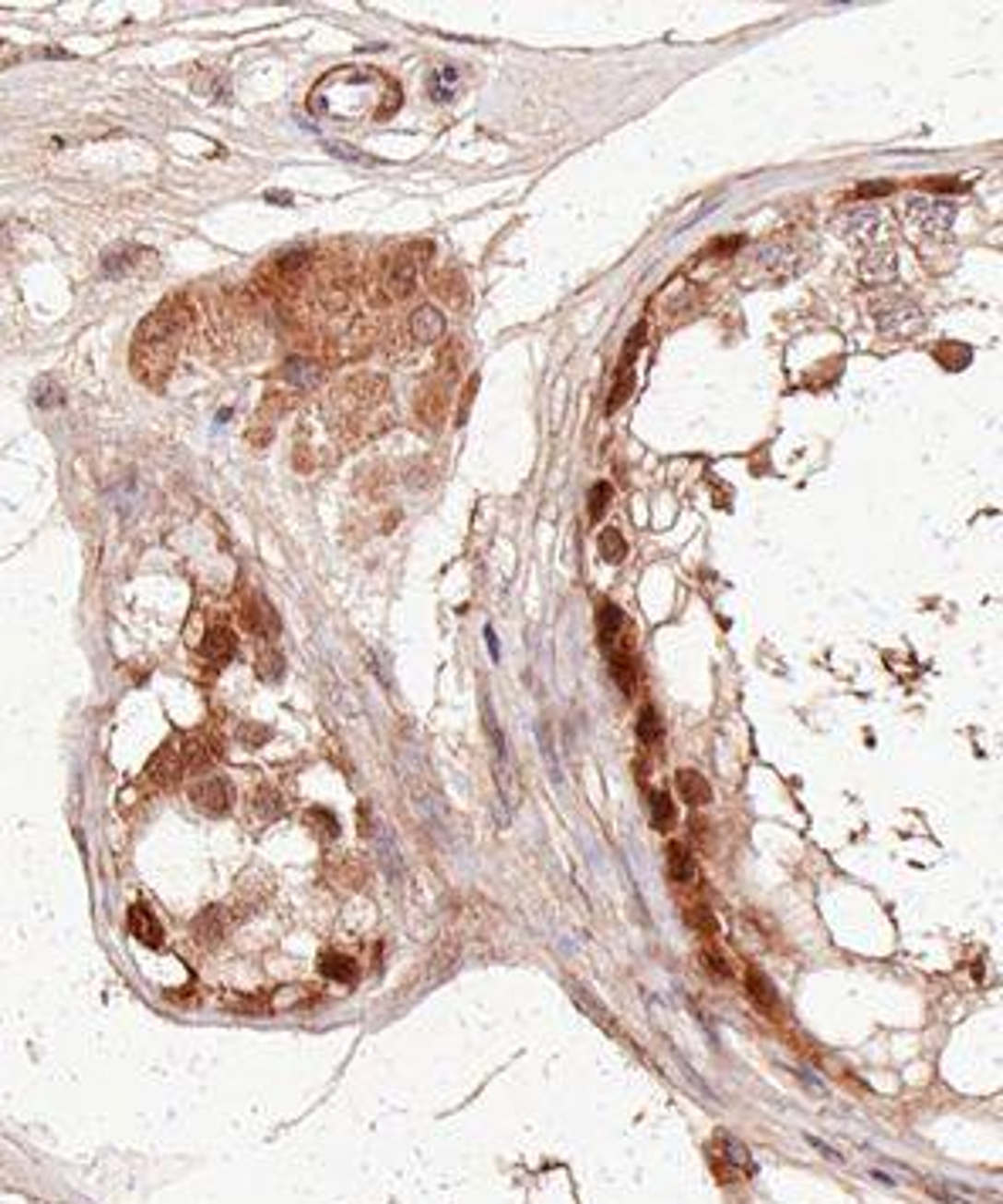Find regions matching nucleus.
Segmentation results:
<instances>
[{"mask_svg": "<svg viewBox=\"0 0 1003 1204\" xmlns=\"http://www.w3.org/2000/svg\"><path fill=\"white\" fill-rule=\"evenodd\" d=\"M187 329V309H180L177 303L159 305L157 313H149L143 326L136 329L133 340V370L139 374L143 384L159 387L163 377L170 374V364L177 356V346Z\"/></svg>", "mask_w": 1003, "mask_h": 1204, "instance_id": "1", "label": "nucleus"}, {"mask_svg": "<svg viewBox=\"0 0 1003 1204\" xmlns=\"http://www.w3.org/2000/svg\"><path fill=\"white\" fill-rule=\"evenodd\" d=\"M831 228H834L837 238L855 241V244H867V241H875L885 231V214L878 208H871V204H857V208L841 210L831 221Z\"/></svg>", "mask_w": 1003, "mask_h": 1204, "instance_id": "2", "label": "nucleus"}, {"mask_svg": "<svg viewBox=\"0 0 1003 1204\" xmlns=\"http://www.w3.org/2000/svg\"><path fill=\"white\" fill-rule=\"evenodd\" d=\"M481 709H485V730H489L491 750H495V781H499L502 797L515 805L519 801V777H515L513 757H509V746H505V733H499V722H495V712H491V702L481 699Z\"/></svg>", "mask_w": 1003, "mask_h": 1204, "instance_id": "3", "label": "nucleus"}, {"mask_svg": "<svg viewBox=\"0 0 1003 1204\" xmlns=\"http://www.w3.org/2000/svg\"><path fill=\"white\" fill-rule=\"evenodd\" d=\"M905 218L915 224L926 234H942V231L952 228L956 221V204L950 200H936V197H912L905 204Z\"/></svg>", "mask_w": 1003, "mask_h": 1204, "instance_id": "4", "label": "nucleus"}, {"mask_svg": "<svg viewBox=\"0 0 1003 1204\" xmlns=\"http://www.w3.org/2000/svg\"><path fill=\"white\" fill-rule=\"evenodd\" d=\"M190 801L204 815H228L230 805H234V787L228 784V777L204 774L190 784Z\"/></svg>", "mask_w": 1003, "mask_h": 1204, "instance_id": "5", "label": "nucleus"}, {"mask_svg": "<svg viewBox=\"0 0 1003 1204\" xmlns=\"http://www.w3.org/2000/svg\"><path fill=\"white\" fill-rule=\"evenodd\" d=\"M715 1174L719 1181H736L739 1174H752V1157L739 1140H732L729 1133L715 1137Z\"/></svg>", "mask_w": 1003, "mask_h": 1204, "instance_id": "6", "label": "nucleus"}, {"mask_svg": "<svg viewBox=\"0 0 1003 1204\" xmlns=\"http://www.w3.org/2000/svg\"><path fill=\"white\" fill-rule=\"evenodd\" d=\"M418 275H420V262H418V255H414V248L400 252L397 258L390 262L387 279H384L390 299H407V295H414V289H418Z\"/></svg>", "mask_w": 1003, "mask_h": 1204, "instance_id": "7", "label": "nucleus"}, {"mask_svg": "<svg viewBox=\"0 0 1003 1204\" xmlns=\"http://www.w3.org/2000/svg\"><path fill=\"white\" fill-rule=\"evenodd\" d=\"M895 275H899V262L889 248H875V252L861 255V262H857V279L865 285H889L895 282Z\"/></svg>", "mask_w": 1003, "mask_h": 1204, "instance_id": "8", "label": "nucleus"}, {"mask_svg": "<svg viewBox=\"0 0 1003 1204\" xmlns=\"http://www.w3.org/2000/svg\"><path fill=\"white\" fill-rule=\"evenodd\" d=\"M183 770H187V764H183L180 744H167L153 754V760H149V767H147V777L157 787H170V784H177Z\"/></svg>", "mask_w": 1003, "mask_h": 1204, "instance_id": "9", "label": "nucleus"}, {"mask_svg": "<svg viewBox=\"0 0 1003 1204\" xmlns=\"http://www.w3.org/2000/svg\"><path fill=\"white\" fill-rule=\"evenodd\" d=\"M230 923H234V916H230L228 906H207V910L194 920V933H197V940L204 943V947H214V943L224 940V933L230 930Z\"/></svg>", "mask_w": 1003, "mask_h": 1204, "instance_id": "10", "label": "nucleus"}, {"mask_svg": "<svg viewBox=\"0 0 1003 1204\" xmlns=\"http://www.w3.org/2000/svg\"><path fill=\"white\" fill-rule=\"evenodd\" d=\"M241 618H244V628L251 635H258V638H275L278 635V614H275L272 604L265 597H251L248 604H244V611H241Z\"/></svg>", "mask_w": 1003, "mask_h": 1204, "instance_id": "11", "label": "nucleus"}, {"mask_svg": "<svg viewBox=\"0 0 1003 1204\" xmlns=\"http://www.w3.org/2000/svg\"><path fill=\"white\" fill-rule=\"evenodd\" d=\"M125 926H129V933L136 936L139 943H147V947H159L163 943V923L153 916V910L149 906H129V912H125Z\"/></svg>", "mask_w": 1003, "mask_h": 1204, "instance_id": "12", "label": "nucleus"}, {"mask_svg": "<svg viewBox=\"0 0 1003 1204\" xmlns=\"http://www.w3.org/2000/svg\"><path fill=\"white\" fill-rule=\"evenodd\" d=\"M878 326H881L885 333L905 336V333H912V329H919L922 326V313L912 303H891L878 313Z\"/></svg>", "mask_w": 1003, "mask_h": 1204, "instance_id": "13", "label": "nucleus"}, {"mask_svg": "<svg viewBox=\"0 0 1003 1204\" xmlns=\"http://www.w3.org/2000/svg\"><path fill=\"white\" fill-rule=\"evenodd\" d=\"M596 631H600V641H604L610 651H624V611L604 601L600 611H596Z\"/></svg>", "mask_w": 1003, "mask_h": 1204, "instance_id": "14", "label": "nucleus"}, {"mask_svg": "<svg viewBox=\"0 0 1003 1204\" xmlns=\"http://www.w3.org/2000/svg\"><path fill=\"white\" fill-rule=\"evenodd\" d=\"M929 1194L946 1204H997V1194H986L970 1187V1184H952V1181H929Z\"/></svg>", "mask_w": 1003, "mask_h": 1204, "instance_id": "15", "label": "nucleus"}, {"mask_svg": "<svg viewBox=\"0 0 1003 1204\" xmlns=\"http://www.w3.org/2000/svg\"><path fill=\"white\" fill-rule=\"evenodd\" d=\"M234 651H238V635L230 628H210L207 635H204V641H200V655L207 662H214V665H224V662H230L234 659Z\"/></svg>", "mask_w": 1003, "mask_h": 1204, "instance_id": "16", "label": "nucleus"}, {"mask_svg": "<svg viewBox=\"0 0 1003 1204\" xmlns=\"http://www.w3.org/2000/svg\"><path fill=\"white\" fill-rule=\"evenodd\" d=\"M410 336L418 343H438L441 336H444V316H441V309L420 305L418 313L410 316Z\"/></svg>", "mask_w": 1003, "mask_h": 1204, "instance_id": "17", "label": "nucleus"}, {"mask_svg": "<svg viewBox=\"0 0 1003 1204\" xmlns=\"http://www.w3.org/2000/svg\"><path fill=\"white\" fill-rule=\"evenodd\" d=\"M282 377L299 390H315L325 380V370L313 360H302V356H292L289 364L282 367Z\"/></svg>", "mask_w": 1003, "mask_h": 1204, "instance_id": "18", "label": "nucleus"}, {"mask_svg": "<svg viewBox=\"0 0 1003 1204\" xmlns=\"http://www.w3.org/2000/svg\"><path fill=\"white\" fill-rule=\"evenodd\" d=\"M746 995L756 1001V1007H763V1011H770V1015L780 1011V995H776L773 981H770L763 971H756V967L746 974Z\"/></svg>", "mask_w": 1003, "mask_h": 1204, "instance_id": "19", "label": "nucleus"}, {"mask_svg": "<svg viewBox=\"0 0 1003 1204\" xmlns=\"http://www.w3.org/2000/svg\"><path fill=\"white\" fill-rule=\"evenodd\" d=\"M675 784H678V794L689 801L691 807H702V805H709L712 801V787H709V781L699 774V770H678V777H675Z\"/></svg>", "mask_w": 1003, "mask_h": 1204, "instance_id": "20", "label": "nucleus"}, {"mask_svg": "<svg viewBox=\"0 0 1003 1204\" xmlns=\"http://www.w3.org/2000/svg\"><path fill=\"white\" fill-rule=\"evenodd\" d=\"M319 971H323V977L336 981V984H353L356 981V963L346 953H323Z\"/></svg>", "mask_w": 1003, "mask_h": 1204, "instance_id": "21", "label": "nucleus"}, {"mask_svg": "<svg viewBox=\"0 0 1003 1204\" xmlns=\"http://www.w3.org/2000/svg\"><path fill=\"white\" fill-rule=\"evenodd\" d=\"M668 876L675 882H691L695 879V859H691V852L685 849V845H668Z\"/></svg>", "mask_w": 1003, "mask_h": 1204, "instance_id": "22", "label": "nucleus"}, {"mask_svg": "<svg viewBox=\"0 0 1003 1204\" xmlns=\"http://www.w3.org/2000/svg\"><path fill=\"white\" fill-rule=\"evenodd\" d=\"M648 807H651V825L658 828V831L675 828V805H671V797L665 791H651Z\"/></svg>", "mask_w": 1003, "mask_h": 1204, "instance_id": "23", "label": "nucleus"}, {"mask_svg": "<svg viewBox=\"0 0 1003 1204\" xmlns=\"http://www.w3.org/2000/svg\"><path fill=\"white\" fill-rule=\"evenodd\" d=\"M254 815L262 817V821H275V817H282L285 815L282 794H278V791H272V787H258V791H254Z\"/></svg>", "mask_w": 1003, "mask_h": 1204, "instance_id": "24", "label": "nucleus"}, {"mask_svg": "<svg viewBox=\"0 0 1003 1204\" xmlns=\"http://www.w3.org/2000/svg\"><path fill=\"white\" fill-rule=\"evenodd\" d=\"M610 675H614V682L627 692V696L634 692L638 675H634V659H631L627 651H610Z\"/></svg>", "mask_w": 1003, "mask_h": 1204, "instance_id": "25", "label": "nucleus"}, {"mask_svg": "<svg viewBox=\"0 0 1003 1204\" xmlns=\"http://www.w3.org/2000/svg\"><path fill=\"white\" fill-rule=\"evenodd\" d=\"M661 736H665L661 716L655 712V706H644V709H641V716H638V740H641V744L655 746V744H661Z\"/></svg>", "mask_w": 1003, "mask_h": 1204, "instance_id": "26", "label": "nucleus"}, {"mask_svg": "<svg viewBox=\"0 0 1003 1204\" xmlns=\"http://www.w3.org/2000/svg\"><path fill=\"white\" fill-rule=\"evenodd\" d=\"M305 825L313 828L319 838H325V841L339 835V821H336V815L333 811H325V807H309V811H305Z\"/></svg>", "mask_w": 1003, "mask_h": 1204, "instance_id": "27", "label": "nucleus"}, {"mask_svg": "<svg viewBox=\"0 0 1003 1204\" xmlns=\"http://www.w3.org/2000/svg\"><path fill=\"white\" fill-rule=\"evenodd\" d=\"M133 255H139V252H105V258H102V268H105V275L109 279H125V275L133 272V265H136V258Z\"/></svg>", "mask_w": 1003, "mask_h": 1204, "instance_id": "28", "label": "nucleus"}, {"mask_svg": "<svg viewBox=\"0 0 1003 1204\" xmlns=\"http://www.w3.org/2000/svg\"><path fill=\"white\" fill-rule=\"evenodd\" d=\"M644 333H648V326L644 323H638L631 333H627V343H624V350H620V370H617V374H627V370L634 367V356H638L641 346H644Z\"/></svg>", "mask_w": 1003, "mask_h": 1204, "instance_id": "29", "label": "nucleus"}, {"mask_svg": "<svg viewBox=\"0 0 1003 1204\" xmlns=\"http://www.w3.org/2000/svg\"><path fill=\"white\" fill-rule=\"evenodd\" d=\"M600 556H604L607 564H620V560L627 556L624 536L617 533V530H604V533H600Z\"/></svg>", "mask_w": 1003, "mask_h": 1204, "instance_id": "30", "label": "nucleus"}, {"mask_svg": "<svg viewBox=\"0 0 1003 1204\" xmlns=\"http://www.w3.org/2000/svg\"><path fill=\"white\" fill-rule=\"evenodd\" d=\"M258 675H262L265 682H278L285 675V662L275 649H265L262 655H258Z\"/></svg>", "mask_w": 1003, "mask_h": 1204, "instance_id": "31", "label": "nucleus"}, {"mask_svg": "<svg viewBox=\"0 0 1003 1204\" xmlns=\"http://www.w3.org/2000/svg\"><path fill=\"white\" fill-rule=\"evenodd\" d=\"M434 289H438L441 299H448V303H454V305L465 303V282H461V279H458V275H454V272L438 275V282H434Z\"/></svg>", "mask_w": 1003, "mask_h": 1204, "instance_id": "32", "label": "nucleus"}, {"mask_svg": "<svg viewBox=\"0 0 1003 1204\" xmlns=\"http://www.w3.org/2000/svg\"><path fill=\"white\" fill-rule=\"evenodd\" d=\"M31 398H34V404L41 411H52V408H58L62 404V390H58V384L54 380H38V387L31 390Z\"/></svg>", "mask_w": 1003, "mask_h": 1204, "instance_id": "33", "label": "nucleus"}, {"mask_svg": "<svg viewBox=\"0 0 1003 1204\" xmlns=\"http://www.w3.org/2000/svg\"><path fill=\"white\" fill-rule=\"evenodd\" d=\"M936 356H939V360H942V364H946V367H950V370H962V367H966V364H970V356H973V353H970V350H966V346H960V343H942L939 350H936Z\"/></svg>", "mask_w": 1003, "mask_h": 1204, "instance_id": "34", "label": "nucleus"}, {"mask_svg": "<svg viewBox=\"0 0 1003 1204\" xmlns=\"http://www.w3.org/2000/svg\"><path fill=\"white\" fill-rule=\"evenodd\" d=\"M631 390H634V374H631V370H627V374H617L614 394L607 398V414H614V411L631 398Z\"/></svg>", "mask_w": 1003, "mask_h": 1204, "instance_id": "35", "label": "nucleus"}, {"mask_svg": "<svg viewBox=\"0 0 1003 1204\" xmlns=\"http://www.w3.org/2000/svg\"><path fill=\"white\" fill-rule=\"evenodd\" d=\"M610 499H614V489H610V482H596L594 489H590V519H600V516L607 513Z\"/></svg>", "mask_w": 1003, "mask_h": 1204, "instance_id": "36", "label": "nucleus"}, {"mask_svg": "<svg viewBox=\"0 0 1003 1204\" xmlns=\"http://www.w3.org/2000/svg\"><path fill=\"white\" fill-rule=\"evenodd\" d=\"M454 68H441V72H434L431 75V95L438 99V102H444V99H451V92H454Z\"/></svg>", "mask_w": 1003, "mask_h": 1204, "instance_id": "37", "label": "nucleus"}, {"mask_svg": "<svg viewBox=\"0 0 1003 1204\" xmlns=\"http://www.w3.org/2000/svg\"><path fill=\"white\" fill-rule=\"evenodd\" d=\"M702 963H705V971H709V974L722 977V981H726V977L732 974V971H729V960H726V957H722L719 950H702Z\"/></svg>", "mask_w": 1003, "mask_h": 1204, "instance_id": "38", "label": "nucleus"}, {"mask_svg": "<svg viewBox=\"0 0 1003 1204\" xmlns=\"http://www.w3.org/2000/svg\"><path fill=\"white\" fill-rule=\"evenodd\" d=\"M418 411H420V418L428 421V424H438V418L444 414V400H441V394H428V398L418 404Z\"/></svg>", "mask_w": 1003, "mask_h": 1204, "instance_id": "39", "label": "nucleus"}, {"mask_svg": "<svg viewBox=\"0 0 1003 1204\" xmlns=\"http://www.w3.org/2000/svg\"><path fill=\"white\" fill-rule=\"evenodd\" d=\"M241 740L248 746H262L268 740V726H258V722H244L241 726Z\"/></svg>", "mask_w": 1003, "mask_h": 1204, "instance_id": "40", "label": "nucleus"}, {"mask_svg": "<svg viewBox=\"0 0 1003 1204\" xmlns=\"http://www.w3.org/2000/svg\"><path fill=\"white\" fill-rule=\"evenodd\" d=\"M325 147H329V153H336V157H343V160H353V163H366V167L376 163L373 157H366V153H360V149H349L346 143H325Z\"/></svg>", "mask_w": 1003, "mask_h": 1204, "instance_id": "41", "label": "nucleus"}, {"mask_svg": "<svg viewBox=\"0 0 1003 1204\" xmlns=\"http://www.w3.org/2000/svg\"><path fill=\"white\" fill-rule=\"evenodd\" d=\"M689 923L691 926H699L702 933H715L719 926H715V920H712V912L705 910V906H695V910L689 912Z\"/></svg>", "mask_w": 1003, "mask_h": 1204, "instance_id": "42", "label": "nucleus"}, {"mask_svg": "<svg viewBox=\"0 0 1003 1204\" xmlns=\"http://www.w3.org/2000/svg\"><path fill=\"white\" fill-rule=\"evenodd\" d=\"M885 194H891V184H881V180H875V184H861V187L855 190V197H857V200H865V197H885Z\"/></svg>", "mask_w": 1003, "mask_h": 1204, "instance_id": "43", "label": "nucleus"}, {"mask_svg": "<svg viewBox=\"0 0 1003 1204\" xmlns=\"http://www.w3.org/2000/svg\"><path fill=\"white\" fill-rule=\"evenodd\" d=\"M475 390H478V377H468V384H465V398H461V408H458V424L468 421V408H471V400H475Z\"/></svg>", "mask_w": 1003, "mask_h": 1204, "instance_id": "44", "label": "nucleus"}, {"mask_svg": "<svg viewBox=\"0 0 1003 1204\" xmlns=\"http://www.w3.org/2000/svg\"><path fill=\"white\" fill-rule=\"evenodd\" d=\"M305 262H309V252H289L278 258V268H282V272H299Z\"/></svg>", "mask_w": 1003, "mask_h": 1204, "instance_id": "45", "label": "nucleus"}, {"mask_svg": "<svg viewBox=\"0 0 1003 1204\" xmlns=\"http://www.w3.org/2000/svg\"><path fill=\"white\" fill-rule=\"evenodd\" d=\"M926 187L929 190H956L960 184H956V180H926Z\"/></svg>", "mask_w": 1003, "mask_h": 1204, "instance_id": "46", "label": "nucleus"}, {"mask_svg": "<svg viewBox=\"0 0 1003 1204\" xmlns=\"http://www.w3.org/2000/svg\"><path fill=\"white\" fill-rule=\"evenodd\" d=\"M268 200H272V204H292L289 194H268Z\"/></svg>", "mask_w": 1003, "mask_h": 1204, "instance_id": "47", "label": "nucleus"}]
</instances>
